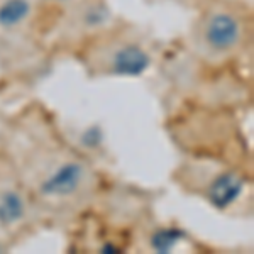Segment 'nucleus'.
Segmentation results:
<instances>
[{"label": "nucleus", "instance_id": "nucleus-9", "mask_svg": "<svg viewBox=\"0 0 254 254\" xmlns=\"http://www.w3.org/2000/svg\"><path fill=\"white\" fill-rule=\"evenodd\" d=\"M102 139H104V134H102V129L98 126L88 127L83 134H81V142L87 147H97L102 144Z\"/></svg>", "mask_w": 254, "mask_h": 254}, {"label": "nucleus", "instance_id": "nucleus-7", "mask_svg": "<svg viewBox=\"0 0 254 254\" xmlns=\"http://www.w3.org/2000/svg\"><path fill=\"white\" fill-rule=\"evenodd\" d=\"M187 237V232L180 227H161L153 232L149 239V246L158 254H166L175 249V246L182 243Z\"/></svg>", "mask_w": 254, "mask_h": 254}, {"label": "nucleus", "instance_id": "nucleus-4", "mask_svg": "<svg viewBox=\"0 0 254 254\" xmlns=\"http://www.w3.org/2000/svg\"><path fill=\"white\" fill-rule=\"evenodd\" d=\"M244 178L236 171H222L215 176L207 188V200L217 210H225L244 191Z\"/></svg>", "mask_w": 254, "mask_h": 254}, {"label": "nucleus", "instance_id": "nucleus-6", "mask_svg": "<svg viewBox=\"0 0 254 254\" xmlns=\"http://www.w3.org/2000/svg\"><path fill=\"white\" fill-rule=\"evenodd\" d=\"M26 215V203L17 191L7 190L0 195V224L12 225L17 224Z\"/></svg>", "mask_w": 254, "mask_h": 254}, {"label": "nucleus", "instance_id": "nucleus-11", "mask_svg": "<svg viewBox=\"0 0 254 254\" xmlns=\"http://www.w3.org/2000/svg\"><path fill=\"white\" fill-rule=\"evenodd\" d=\"M48 2H55V3H61V2H68V0H48Z\"/></svg>", "mask_w": 254, "mask_h": 254}, {"label": "nucleus", "instance_id": "nucleus-5", "mask_svg": "<svg viewBox=\"0 0 254 254\" xmlns=\"http://www.w3.org/2000/svg\"><path fill=\"white\" fill-rule=\"evenodd\" d=\"M32 12L29 0H3L0 3V27L14 29L20 26Z\"/></svg>", "mask_w": 254, "mask_h": 254}, {"label": "nucleus", "instance_id": "nucleus-10", "mask_svg": "<svg viewBox=\"0 0 254 254\" xmlns=\"http://www.w3.org/2000/svg\"><path fill=\"white\" fill-rule=\"evenodd\" d=\"M100 253H105V254H110V253H121V249L117 248V246H114V244H104L102 246V249H100Z\"/></svg>", "mask_w": 254, "mask_h": 254}, {"label": "nucleus", "instance_id": "nucleus-2", "mask_svg": "<svg viewBox=\"0 0 254 254\" xmlns=\"http://www.w3.org/2000/svg\"><path fill=\"white\" fill-rule=\"evenodd\" d=\"M151 66V56L141 44L124 43L112 53L109 60V73L116 76L136 78L142 76Z\"/></svg>", "mask_w": 254, "mask_h": 254}, {"label": "nucleus", "instance_id": "nucleus-1", "mask_svg": "<svg viewBox=\"0 0 254 254\" xmlns=\"http://www.w3.org/2000/svg\"><path fill=\"white\" fill-rule=\"evenodd\" d=\"M205 46L214 53H229L243 39V22L227 10H215L207 17L202 29Z\"/></svg>", "mask_w": 254, "mask_h": 254}, {"label": "nucleus", "instance_id": "nucleus-8", "mask_svg": "<svg viewBox=\"0 0 254 254\" xmlns=\"http://www.w3.org/2000/svg\"><path fill=\"white\" fill-rule=\"evenodd\" d=\"M110 19V12L107 5L102 2H93L90 3L87 9L81 14V22L87 29H98V27L105 26Z\"/></svg>", "mask_w": 254, "mask_h": 254}, {"label": "nucleus", "instance_id": "nucleus-3", "mask_svg": "<svg viewBox=\"0 0 254 254\" xmlns=\"http://www.w3.org/2000/svg\"><path fill=\"white\" fill-rule=\"evenodd\" d=\"M85 178V166L78 161H68L56 168L41 183L39 191L44 196H69L81 187Z\"/></svg>", "mask_w": 254, "mask_h": 254}]
</instances>
